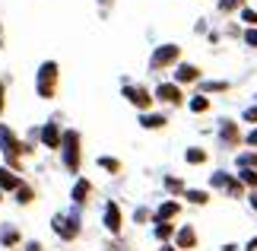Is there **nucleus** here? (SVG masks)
Here are the masks:
<instances>
[{
    "label": "nucleus",
    "instance_id": "f257e3e1",
    "mask_svg": "<svg viewBox=\"0 0 257 251\" xmlns=\"http://www.w3.org/2000/svg\"><path fill=\"white\" fill-rule=\"evenodd\" d=\"M61 162L70 175L80 172L83 165V146H80V130H64L61 137Z\"/></svg>",
    "mask_w": 257,
    "mask_h": 251
},
{
    "label": "nucleus",
    "instance_id": "f03ea898",
    "mask_svg": "<svg viewBox=\"0 0 257 251\" xmlns=\"http://www.w3.org/2000/svg\"><path fill=\"white\" fill-rule=\"evenodd\" d=\"M57 86H61V67H57V61H45L35 70V93L42 99H54Z\"/></svg>",
    "mask_w": 257,
    "mask_h": 251
},
{
    "label": "nucleus",
    "instance_id": "7ed1b4c3",
    "mask_svg": "<svg viewBox=\"0 0 257 251\" xmlns=\"http://www.w3.org/2000/svg\"><path fill=\"white\" fill-rule=\"evenodd\" d=\"M0 153H4L7 165L13 169V172H23V165H19V156H23V140H19L7 124H0Z\"/></svg>",
    "mask_w": 257,
    "mask_h": 251
},
{
    "label": "nucleus",
    "instance_id": "20e7f679",
    "mask_svg": "<svg viewBox=\"0 0 257 251\" xmlns=\"http://www.w3.org/2000/svg\"><path fill=\"white\" fill-rule=\"evenodd\" d=\"M51 229H54V235L57 238H64V242H76L83 232V226H80V216L76 213H57L51 219Z\"/></svg>",
    "mask_w": 257,
    "mask_h": 251
},
{
    "label": "nucleus",
    "instance_id": "39448f33",
    "mask_svg": "<svg viewBox=\"0 0 257 251\" xmlns=\"http://www.w3.org/2000/svg\"><path fill=\"white\" fill-rule=\"evenodd\" d=\"M210 185L216 191H222L225 197H244V185L238 182V175H232V172H213Z\"/></svg>",
    "mask_w": 257,
    "mask_h": 251
},
{
    "label": "nucleus",
    "instance_id": "423d86ee",
    "mask_svg": "<svg viewBox=\"0 0 257 251\" xmlns=\"http://www.w3.org/2000/svg\"><path fill=\"white\" fill-rule=\"evenodd\" d=\"M178 61H181V48L169 42V45H159V48L153 51L150 67H153V70H169V67H175Z\"/></svg>",
    "mask_w": 257,
    "mask_h": 251
},
{
    "label": "nucleus",
    "instance_id": "0eeeda50",
    "mask_svg": "<svg viewBox=\"0 0 257 251\" xmlns=\"http://www.w3.org/2000/svg\"><path fill=\"white\" fill-rule=\"evenodd\" d=\"M216 137H219L222 146H238L241 143V130H238V121H229V118H222L219 127H216Z\"/></svg>",
    "mask_w": 257,
    "mask_h": 251
},
{
    "label": "nucleus",
    "instance_id": "6e6552de",
    "mask_svg": "<svg viewBox=\"0 0 257 251\" xmlns=\"http://www.w3.org/2000/svg\"><path fill=\"white\" fill-rule=\"evenodd\" d=\"M124 99L134 108H140V112H150V105H153V96L146 86H124Z\"/></svg>",
    "mask_w": 257,
    "mask_h": 251
},
{
    "label": "nucleus",
    "instance_id": "1a4fd4ad",
    "mask_svg": "<svg viewBox=\"0 0 257 251\" xmlns=\"http://www.w3.org/2000/svg\"><path fill=\"white\" fill-rule=\"evenodd\" d=\"M61 137H64V130L57 124V118H51V121L38 130V140H42V146H48V149H61Z\"/></svg>",
    "mask_w": 257,
    "mask_h": 251
},
{
    "label": "nucleus",
    "instance_id": "9d476101",
    "mask_svg": "<svg viewBox=\"0 0 257 251\" xmlns=\"http://www.w3.org/2000/svg\"><path fill=\"white\" fill-rule=\"evenodd\" d=\"M153 99H159V102H165V105H181L184 102V93H181V86H178V83H159Z\"/></svg>",
    "mask_w": 257,
    "mask_h": 251
},
{
    "label": "nucleus",
    "instance_id": "9b49d317",
    "mask_svg": "<svg viewBox=\"0 0 257 251\" xmlns=\"http://www.w3.org/2000/svg\"><path fill=\"white\" fill-rule=\"evenodd\" d=\"M102 223H105V229H108L111 235L121 232V207H117L114 200H108V204H105V210H102Z\"/></svg>",
    "mask_w": 257,
    "mask_h": 251
},
{
    "label": "nucleus",
    "instance_id": "f8f14e48",
    "mask_svg": "<svg viewBox=\"0 0 257 251\" xmlns=\"http://www.w3.org/2000/svg\"><path fill=\"white\" fill-rule=\"evenodd\" d=\"M175 83L178 86L200 83V67H197V64H175Z\"/></svg>",
    "mask_w": 257,
    "mask_h": 251
},
{
    "label": "nucleus",
    "instance_id": "ddd939ff",
    "mask_svg": "<svg viewBox=\"0 0 257 251\" xmlns=\"http://www.w3.org/2000/svg\"><path fill=\"white\" fill-rule=\"evenodd\" d=\"M175 248L178 251H194L197 248V229L194 226H181L175 232Z\"/></svg>",
    "mask_w": 257,
    "mask_h": 251
},
{
    "label": "nucleus",
    "instance_id": "4468645a",
    "mask_svg": "<svg viewBox=\"0 0 257 251\" xmlns=\"http://www.w3.org/2000/svg\"><path fill=\"white\" fill-rule=\"evenodd\" d=\"M175 216H181V204H178V200H165V204H159V210L153 213L156 223H172Z\"/></svg>",
    "mask_w": 257,
    "mask_h": 251
},
{
    "label": "nucleus",
    "instance_id": "2eb2a0df",
    "mask_svg": "<svg viewBox=\"0 0 257 251\" xmlns=\"http://www.w3.org/2000/svg\"><path fill=\"white\" fill-rule=\"evenodd\" d=\"M19 185H23V182H19V175L13 172V169L0 165V191H4V194H13Z\"/></svg>",
    "mask_w": 257,
    "mask_h": 251
},
{
    "label": "nucleus",
    "instance_id": "dca6fc26",
    "mask_svg": "<svg viewBox=\"0 0 257 251\" xmlns=\"http://www.w3.org/2000/svg\"><path fill=\"white\" fill-rule=\"evenodd\" d=\"M165 124H169V118L159 115V112H143L140 115V127L143 130H162Z\"/></svg>",
    "mask_w": 257,
    "mask_h": 251
},
{
    "label": "nucleus",
    "instance_id": "f3484780",
    "mask_svg": "<svg viewBox=\"0 0 257 251\" xmlns=\"http://www.w3.org/2000/svg\"><path fill=\"white\" fill-rule=\"evenodd\" d=\"M89 194H92V182H86V178H76V185L70 191V197H73V204L80 207V204H89Z\"/></svg>",
    "mask_w": 257,
    "mask_h": 251
},
{
    "label": "nucleus",
    "instance_id": "a211bd4d",
    "mask_svg": "<svg viewBox=\"0 0 257 251\" xmlns=\"http://www.w3.org/2000/svg\"><path fill=\"white\" fill-rule=\"evenodd\" d=\"M184 162L187 165H203L206 162V149L203 146H187L184 149Z\"/></svg>",
    "mask_w": 257,
    "mask_h": 251
},
{
    "label": "nucleus",
    "instance_id": "6ab92c4d",
    "mask_svg": "<svg viewBox=\"0 0 257 251\" xmlns=\"http://www.w3.org/2000/svg\"><path fill=\"white\" fill-rule=\"evenodd\" d=\"M184 197H187V204H194V207H203L206 200H210V194H206V191H200V188H187Z\"/></svg>",
    "mask_w": 257,
    "mask_h": 251
},
{
    "label": "nucleus",
    "instance_id": "aec40b11",
    "mask_svg": "<svg viewBox=\"0 0 257 251\" xmlns=\"http://www.w3.org/2000/svg\"><path fill=\"white\" fill-rule=\"evenodd\" d=\"M187 108H191L194 115H203V112H210V96H203V93H200V96H194L191 102H187Z\"/></svg>",
    "mask_w": 257,
    "mask_h": 251
},
{
    "label": "nucleus",
    "instance_id": "412c9836",
    "mask_svg": "<svg viewBox=\"0 0 257 251\" xmlns=\"http://www.w3.org/2000/svg\"><path fill=\"white\" fill-rule=\"evenodd\" d=\"M203 96H210V93H229L232 83H225V79H210V83H203Z\"/></svg>",
    "mask_w": 257,
    "mask_h": 251
},
{
    "label": "nucleus",
    "instance_id": "4be33fe9",
    "mask_svg": "<svg viewBox=\"0 0 257 251\" xmlns=\"http://www.w3.org/2000/svg\"><path fill=\"white\" fill-rule=\"evenodd\" d=\"M13 194H16V204H19V207H26V204H32V200H35V191L29 188V185H19Z\"/></svg>",
    "mask_w": 257,
    "mask_h": 251
},
{
    "label": "nucleus",
    "instance_id": "5701e85b",
    "mask_svg": "<svg viewBox=\"0 0 257 251\" xmlns=\"http://www.w3.org/2000/svg\"><path fill=\"white\" fill-rule=\"evenodd\" d=\"M235 162H238V169H257V153L254 149H244V153L235 156Z\"/></svg>",
    "mask_w": 257,
    "mask_h": 251
},
{
    "label": "nucleus",
    "instance_id": "b1692460",
    "mask_svg": "<svg viewBox=\"0 0 257 251\" xmlns=\"http://www.w3.org/2000/svg\"><path fill=\"white\" fill-rule=\"evenodd\" d=\"M238 182H241L244 188L257 191V169H241V172H238Z\"/></svg>",
    "mask_w": 257,
    "mask_h": 251
},
{
    "label": "nucleus",
    "instance_id": "393cba45",
    "mask_svg": "<svg viewBox=\"0 0 257 251\" xmlns=\"http://www.w3.org/2000/svg\"><path fill=\"white\" fill-rule=\"evenodd\" d=\"M153 235L159 238V242H165V238L175 235V229H172V223H156V226H153Z\"/></svg>",
    "mask_w": 257,
    "mask_h": 251
},
{
    "label": "nucleus",
    "instance_id": "a878e982",
    "mask_svg": "<svg viewBox=\"0 0 257 251\" xmlns=\"http://www.w3.org/2000/svg\"><path fill=\"white\" fill-rule=\"evenodd\" d=\"M98 165H102L105 172H111V175L121 172V159H114V156H102V159H98Z\"/></svg>",
    "mask_w": 257,
    "mask_h": 251
},
{
    "label": "nucleus",
    "instance_id": "bb28decb",
    "mask_svg": "<svg viewBox=\"0 0 257 251\" xmlns=\"http://www.w3.org/2000/svg\"><path fill=\"white\" fill-rule=\"evenodd\" d=\"M165 191H172V194H184V182L178 175H169V178H165Z\"/></svg>",
    "mask_w": 257,
    "mask_h": 251
},
{
    "label": "nucleus",
    "instance_id": "cd10ccee",
    "mask_svg": "<svg viewBox=\"0 0 257 251\" xmlns=\"http://www.w3.org/2000/svg\"><path fill=\"white\" fill-rule=\"evenodd\" d=\"M19 242V232H16V229H0V245H16Z\"/></svg>",
    "mask_w": 257,
    "mask_h": 251
},
{
    "label": "nucleus",
    "instance_id": "c85d7f7f",
    "mask_svg": "<svg viewBox=\"0 0 257 251\" xmlns=\"http://www.w3.org/2000/svg\"><path fill=\"white\" fill-rule=\"evenodd\" d=\"M241 121H248V124H254V127H257V105L244 108V112H241Z\"/></svg>",
    "mask_w": 257,
    "mask_h": 251
},
{
    "label": "nucleus",
    "instance_id": "c756f323",
    "mask_svg": "<svg viewBox=\"0 0 257 251\" xmlns=\"http://www.w3.org/2000/svg\"><path fill=\"white\" fill-rule=\"evenodd\" d=\"M241 19H244L251 29H257V10H241Z\"/></svg>",
    "mask_w": 257,
    "mask_h": 251
},
{
    "label": "nucleus",
    "instance_id": "7c9ffc66",
    "mask_svg": "<svg viewBox=\"0 0 257 251\" xmlns=\"http://www.w3.org/2000/svg\"><path fill=\"white\" fill-rule=\"evenodd\" d=\"M241 0H219V13H232V10H238Z\"/></svg>",
    "mask_w": 257,
    "mask_h": 251
},
{
    "label": "nucleus",
    "instance_id": "2f4dec72",
    "mask_svg": "<svg viewBox=\"0 0 257 251\" xmlns=\"http://www.w3.org/2000/svg\"><path fill=\"white\" fill-rule=\"evenodd\" d=\"M134 219H137V223H146V219H150V210H146V207L134 210Z\"/></svg>",
    "mask_w": 257,
    "mask_h": 251
},
{
    "label": "nucleus",
    "instance_id": "473e14b6",
    "mask_svg": "<svg viewBox=\"0 0 257 251\" xmlns=\"http://www.w3.org/2000/svg\"><path fill=\"white\" fill-rule=\"evenodd\" d=\"M244 42H248L251 48H257V29H248V32H244Z\"/></svg>",
    "mask_w": 257,
    "mask_h": 251
},
{
    "label": "nucleus",
    "instance_id": "72a5a7b5",
    "mask_svg": "<svg viewBox=\"0 0 257 251\" xmlns=\"http://www.w3.org/2000/svg\"><path fill=\"white\" fill-rule=\"evenodd\" d=\"M4 108H7V89H4V83H0V115H4Z\"/></svg>",
    "mask_w": 257,
    "mask_h": 251
},
{
    "label": "nucleus",
    "instance_id": "f704fd0d",
    "mask_svg": "<svg viewBox=\"0 0 257 251\" xmlns=\"http://www.w3.org/2000/svg\"><path fill=\"white\" fill-rule=\"evenodd\" d=\"M244 197H248V204H251V210H254V213H257V191H251V194H244Z\"/></svg>",
    "mask_w": 257,
    "mask_h": 251
},
{
    "label": "nucleus",
    "instance_id": "c9c22d12",
    "mask_svg": "<svg viewBox=\"0 0 257 251\" xmlns=\"http://www.w3.org/2000/svg\"><path fill=\"white\" fill-rule=\"evenodd\" d=\"M244 140H248V143H251V146H257V127H254V130H251V134H248V137H244Z\"/></svg>",
    "mask_w": 257,
    "mask_h": 251
},
{
    "label": "nucleus",
    "instance_id": "e433bc0d",
    "mask_svg": "<svg viewBox=\"0 0 257 251\" xmlns=\"http://www.w3.org/2000/svg\"><path fill=\"white\" fill-rule=\"evenodd\" d=\"M26 251H42V245H38V242H29V245H26Z\"/></svg>",
    "mask_w": 257,
    "mask_h": 251
},
{
    "label": "nucleus",
    "instance_id": "4c0bfd02",
    "mask_svg": "<svg viewBox=\"0 0 257 251\" xmlns=\"http://www.w3.org/2000/svg\"><path fill=\"white\" fill-rule=\"evenodd\" d=\"M244 251H257V238H251V242L244 245Z\"/></svg>",
    "mask_w": 257,
    "mask_h": 251
},
{
    "label": "nucleus",
    "instance_id": "58836bf2",
    "mask_svg": "<svg viewBox=\"0 0 257 251\" xmlns=\"http://www.w3.org/2000/svg\"><path fill=\"white\" fill-rule=\"evenodd\" d=\"M159 251H178V248H175V245H162Z\"/></svg>",
    "mask_w": 257,
    "mask_h": 251
},
{
    "label": "nucleus",
    "instance_id": "ea45409f",
    "mask_svg": "<svg viewBox=\"0 0 257 251\" xmlns=\"http://www.w3.org/2000/svg\"><path fill=\"white\" fill-rule=\"evenodd\" d=\"M0 48H4V23H0Z\"/></svg>",
    "mask_w": 257,
    "mask_h": 251
},
{
    "label": "nucleus",
    "instance_id": "a19ab883",
    "mask_svg": "<svg viewBox=\"0 0 257 251\" xmlns=\"http://www.w3.org/2000/svg\"><path fill=\"white\" fill-rule=\"evenodd\" d=\"M0 200H4V191H0Z\"/></svg>",
    "mask_w": 257,
    "mask_h": 251
}]
</instances>
